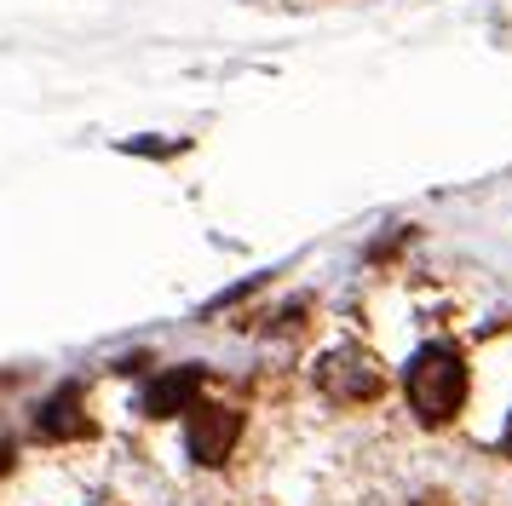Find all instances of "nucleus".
Here are the masks:
<instances>
[{
  "instance_id": "obj_1",
  "label": "nucleus",
  "mask_w": 512,
  "mask_h": 506,
  "mask_svg": "<svg viewBox=\"0 0 512 506\" xmlns=\"http://www.w3.org/2000/svg\"><path fill=\"white\" fill-rule=\"evenodd\" d=\"M409 403L426 426H443L449 414L466 403V363L449 351V345H426L415 363H409Z\"/></svg>"
},
{
  "instance_id": "obj_2",
  "label": "nucleus",
  "mask_w": 512,
  "mask_h": 506,
  "mask_svg": "<svg viewBox=\"0 0 512 506\" xmlns=\"http://www.w3.org/2000/svg\"><path fill=\"white\" fill-rule=\"evenodd\" d=\"M236 432H242V414L225 409V403H196L190 409V455L202 466H219V460L236 449Z\"/></svg>"
},
{
  "instance_id": "obj_3",
  "label": "nucleus",
  "mask_w": 512,
  "mask_h": 506,
  "mask_svg": "<svg viewBox=\"0 0 512 506\" xmlns=\"http://www.w3.org/2000/svg\"><path fill=\"white\" fill-rule=\"evenodd\" d=\"M323 386L334 397H374L380 391V374L363 351H328L323 357Z\"/></svg>"
},
{
  "instance_id": "obj_4",
  "label": "nucleus",
  "mask_w": 512,
  "mask_h": 506,
  "mask_svg": "<svg viewBox=\"0 0 512 506\" xmlns=\"http://www.w3.org/2000/svg\"><path fill=\"white\" fill-rule=\"evenodd\" d=\"M196 391H202V368H173L156 386L144 391V414H179L196 409Z\"/></svg>"
},
{
  "instance_id": "obj_5",
  "label": "nucleus",
  "mask_w": 512,
  "mask_h": 506,
  "mask_svg": "<svg viewBox=\"0 0 512 506\" xmlns=\"http://www.w3.org/2000/svg\"><path fill=\"white\" fill-rule=\"evenodd\" d=\"M87 432V414H81V391L64 386L52 391L47 403H41V437H81Z\"/></svg>"
},
{
  "instance_id": "obj_6",
  "label": "nucleus",
  "mask_w": 512,
  "mask_h": 506,
  "mask_svg": "<svg viewBox=\"0 0 512 506\" xmlns=\"http://www.w3.org/2000/svg\"><path fill=\"white\" fill-rule=\"evenodd\" d=\"M507 455H512V426H507Z\"/></svg>"
}]
</instances>
